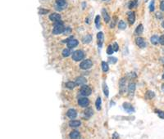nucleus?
I'll use <instances>...</instances> for the list:
<instances>
[{
    "label": "nucleus",
    "mask_w": 164,
    "mask_h": 139,
    "mask_svg": "<svg viewBox=\"0 0 164 139\" xmlns=\"http://www.w3.org/2000/svg\"><path fill=\"white\" fill-rule=\"evenodd\" d=\"M64 30H65V28H64L63 23H62V21H60L55 23L54 27L53 29V34L59 35V34H62V32H64Z\"/></svg>",
    "instance_id": "nucleus-1"
},
{
    "label": "nucleus",
    "mask_w": 164,
    "mask_h": 139,
    "mask_svg": "<svg viewBox=\"0 0 164 139\" xmlns=\"http://www.w3.org/2000/svg\"><path fill=\"white\" fill-rule=\"evenodd\" d=\"M91 88L87 86V85H82L81 90H80V94L83 97H88L91 94Z\"/></svg>",
    "instance_id": "nucleus-2"
},
{
    "label": "nucleus",
    "mask_w": 164,
    "mask_h": 139,
    "mask_svg": "<svg viewBox=\"0 0 164 139\" xmlns=\"http://www.w3.org/2000/svg\"><path fill=\"white\" fill-rule=\"evenodd\" d=\"M84 52L81 50H76L72 53V59L75 61H79L84 58Z\"/></svg>",
    "instance_id": "nucleus-3"
},
{
    "label": "nucleus",
    "mask_w": 164,
    "mask_h": 139,
    "mask_svg": "<svg viewBox=\"0 0 164 139\" xmlns=\"http://www.w3.org/2000/svg\"><path fill=\"white\" fill-rule=\"evenodd\" d=\"M67 43V47L69 48H75V47H76L77 45H78L79 42L77 41L76 39H74L73 38V37H70L68 38V39L66 40H64L63 43Z\"/></svg>",
    "instance_id": "nucleus-4"
},
{
    "label": "nucleus",
    "mask_w": 164,
    "mask_h": 139,
    "mask_svg": "<svg viewBox=\"0 0 164 139\" xmlns=\"http://www.w3.org/2000/svg\"><path fill=\"white\" fill-rule=\"evenodd\" d=\"M67 6V3L66 0H57L56 1V8L58 11H62L65 9Z\"/></svg>",
    "instance_id": "nucleus-5"
},
{
    "label": "nucleus",
    "mask_w": 164,
    "mask_h": 139,
    "mask_svg": "<svg viewBox=\"0 0 164 139\" xmlns=\"http://www.w3.org/2000/svg\"><path fill=\"white\" fill-rule=\"evenodd\" d=\"M92 66H93L92 61H90V60L87 59V60H85L84 61H82L81 65H80V67H81V69L82 70H89L91 68Z\"/></svg>",
    "instance_id": "nucleus-6"
},
{
    "label": "nucleus",
    "mask_w": 164,
    "mask_h": 139,
    "mask_svg": "<svg viewBox=\"0 0 164 139\" xmlns=\"http://www.w3.org/2000/svg\"><path fill=\"white\" fill-rule=\"evenodd\" d=\"M78 104H79V106H81V107H86V106H89L90 101H89L88 98L84 97L82 98H80V99L78 100Z\"/></svg>",
    "instance_id": "nucleus-7"
},
{
    "label": "nucleus",
    "mask_w": 164,
    "mask_h": 139,
    "mask_svg": "<svg viewBox=\"0 0 164 139\" xmlns=\"http://www.w3.org/2000/svg\"><path fill=\"white\" fill-rule=\"evenodd\" d=\"M97 38H98V48H102L103 44V40H104V36L102 32H99L97 35Z\"/></svg>",
    "instance_id": "nucleus-8"
},
{
    "label": "nucleus",
    "mask_w": 164,
    "mask_h": 139,
    "mask_svg": "<svg viewBox=\"0 0 164 139\" xmlns=\"http://www.w3.org/2000/svg\"><path fill=\"white\" fill-rule=\"evenodd\" d=\"M119 86H120V93H124L125 91H126V79L125 78H122L120 80L119 82Z\"/></svg>",
    "instance_id": "nucleus-9"
},
{
    "label": "nucleus",
    "mask_w": 164,
    "mask_h": 139,
    "mask_svg": "<svg viewBox=\"0 0 164 139\" xmlns=\"http://www.w3.org/2000/svg\"><path fill=\"white\" fill-rule=\"evenodd\" d=\"M136 44L140 48H144L146 47V42L143 38L139 37L136 38Z\"/></svg>",
    "instance_id": "nucleus-10"
},
{
    "label": "nucleus",
    "mask_w": 164,
    "mask_h": 139,
    "mask_svg": "<svg viewBox=\"0 0 164 139\" xmlns=\"http://www.w3.org/2000/svg\"><path fill=\"white\" fill-rule=\"evenodd\" d=\"M49 19L52 21H54V22H57V21H61V15L58 13H53L49 16Z\"/></svg>",
    "instance_id": "nucleus-11"
},
{
    "label": "nucleus",
    "mask_w": 164,
    "mask_h": 139,
    "mask_svg": "<svg viewBox=\"0 0 164 139\" xmlns=\"http://www.w3.org/2000/svg\"><path fill=\"white\" fill-rule=\"evenodd\" d=\"M127 19H128V21L131 25L134 24V23H135V13H134L133 12H129L128 14H127Z\"/></svg>",
    "instance_id": "nucleus-12"
},
{
    "label": "nucleus",
    "mask_w": 164,
    "mask_h": 139,
    "mask_svg": "<svg viewBox=\"0 0 164 139\" xmlns=\"http://www.w3.org/2000/svg\"><path fill=\"white\" fill-rule=\"evenodd\" d=\"M66 115L70 119H75L77 116V112L74 109H70V110H68L67 113H66Z\"/></svg>",
    "instance_id": "nucleus-13"
},
{
    "label": "nucleus",
    "mask_w": 164,
    "mask_h": 139,
    "mask_svg": "<svg viewBox=\"0 0 164 139\" xmlns=\"http://www.w3.org/2000/svg\"><path fill=\"white\" fill-rule=\"evenodd\" d=\"M135 91V83H130L128 85V92H129L130 96H133Z\"/></svg>",
    "instance_id": "nucleus-14"
},
{
    "label": "nucleus",
    "mask_w": 164,
    "mask_h": 139,
    "mask_svg": "<svg viewBox=\"0 0 164 139\" xmlns=\"http://www.w3.org/2000/svg\"><path fill=\"white\" fill-rule=\"evenodd\" d=\"M85 83H86V79L85 77L80 76L78 78H76V80H75V83H76V85H85Z\"/></svg>",
    "instance_id": "nucleus-15"
},
{
    "label": "nucleus",
    "mask_w": 164,
    "mask_h": 139,
    "mask_svg": "<svg viewBox=\"0 0 164 139\" xmlns=\"http://www.w3.org/2000/svg\"><path fill=\"white\" fill-rule=\"evenodd\" d=\"M123 108L126 110L127 112H129V113H131V112H133L134 110V108H133V106H131V105L130 104V103H127V102H125L124 104H123Z\"/></svg>",
    "instance_id": "nucleus-16"
},
{
    "label": "nucleus",
    "mask_w": 164,
    "mask_h": 139,
    "mask_svg": "<svg viewBox=\"0 0 164 139\" xmlns=\"http://www.w3.org/2000/svg\"><path fill=\"white\" fill-rule=\"evenodd\" d=\"M81 124V121H79V120H72V121L69 122V125H70V127H72V128L79 127Z\"/></svg>",
    "instance_id": "nucleus-17"
},
{
    "label": "nucleus",
    "mask_w": 164,
    "mask_h": 139,
    "mask_svg": "<svg viewBox=\"0 0 164 139\" xmlns=\"http://www.w3.org/2000/svg\"><path fill=\"white\" fill-rule=\"evenodd\" d=\"M102 14L103 16V19H104L105 22H106V23L109 22V21H110V19H111V18H110V16H109L108 13L107 12V11L105 9H103L102 10Z\"/></svg>",
    "instance_id": "nucleus-18"
},
{
    "label": "nucleus",
    "mask_w": 164,
    "mask_h": 139,
    "mask_svg": "<svg viewBox=\"0 0 164 139\" xmlns=\"http://www.w3.org/2000/svg\"><path fill=\"white\" fill-rule=\"evenodd\" d=\"M70 138H71V139H78L79 138H80V132H78V131H72V132H71V133H70Z\"/></svg>",
    "instance_id": "nucleus-19"
},
{
    "label": "nucleus",
    "mask_w": 164,
    "mask_h": 139,
    "mask_svg": "<svg viewBox=\"0 0 164 139\" xmlns=\"http://www.w3.org/2000/svg\"><path fill=\"white\" fill-rule=\"evenodd\" d=\"M93 114H94V111H93V109H91V108H87L85 110V116L87 117V118L91 117Z\"/></svg>",
    "instance_id": "nucleus-20"
},
{
    "label": "nucleus",
    "mask_w": 164,
    "mask_h": 139,
    "mask_svg": "<svg viewBox=\"0 0 164 139\" xmlns=\"http://www.w3.org/2000/svg\"><path fill=\"white\" fill-rule=\"evenodd\" d=\"M103 93L104 95L106 96L107 97H108L109 96V90H108V88H107V85L106 83H103Z\"/></svg>",
    "instance_id": "nucleus-21"
},
{
    "label": "nucleus",
    "mask_w": 164,
    "mask_h": 139,
    "mask_svg": "<svg viewBox=\"0 0 164 139\" xmlns=\"http://www.w3.org/2000/svg\"><path fill=\"white\" fill-rule=\"evenodd\" d=\"M150 41H151V43H152L153 44L156 45V44H157L159 43V37L157 35L152 36V37H151V38H150Z\"/></svg>",
    "instance_id": "nucleus-22"
},
{
    "label": "nucleus",
    "mask_w": 164,
    "mask_h": 139,
    "mask_svg": "<svg viewBox=\"0 0 164 139\" xmlns=\"http://www.w3.org/2000/svg\"><path fill=\"white\" fill-rule=\"evenodd\" d=\"M91 40H92V36L90 35H87L83 38L82 41H83L84 44H90V43L91 42Z\"/></svg>",
    "instance_id": "nucleus-23"
},
{
    "label": "nucleus",
    "mask_w": 164,
    "mask_h": 139,
    "mask_svg": "<svg viewBox=\"0 0 164 139\" xmlns=\"http://www.w3.org/2000/svg\"><path fill=\"white\" fill-rule=\"evenodd\" d=\"M144 31V27H143V25L140 24L137 26L136 29H135V34L136 35H141L142 33H143Z\"/></svg>",
    "instance_id": "nucleus-24"
},
{
    "label": "nucleus",
    "mask_w": 164,
    "mask_h": 139,
    "mask_svg": "<svg viewBox=\"0 0 164 139\" xmlns=\"http://www.w3.org/2000/svg\"><path fill=\"white\" fill-rule=\"evenodd\" d=\"M75 85H76V83L72 81H68L67 83H66V87L69 89H73L75 87Z\"/></svg>",
    "instance_id": "nucleus-25"
},
{
    "label": "nucleus",
    "mask_w": 164,
    "mask_h": 139,
    "mask_svg": "<svg viewBox=\"0 0 164 139\" xmlns=\"http://www.w3.org/2000/svg\"><path fill=\"white\" fill-rule=\"evenodd\" d=\"M101 104H102V101H101V98H100V97H98V98H97L96 103H95L96 108H97V110H101Z\"/></svg>",
    "instance_id": "nucleus-26"
},
{
    "label": "nucleus",
    "mask_w": 164,
    "mask_h": 139,
    "mask_svg": "<svg viewBox=\"0 0 164 139\" xmlns=\"http://www.w3.org/2000/svg\"><path fill=\"white\" fill-rule=\"evenodd\" d=\"M118 28L121 29H125L126 28V24L125 21H120L119 23H118Z\"/></svg>",
    "instance_id": "nucleus-27"
},
{
    "label": "nucleus",
    "mask_w": 164,
    "mask_h": 139,
    "mask_svg": "<svg viewBox=\"0 0 164 139\" xmlns=\"http://www.w3.org/2000/svg\"><path fill=\"white\" fill-rule=\"evenodd\" d=\"M71 55V52H70V49L68 48H65L63 51H62V56L64 57H67Z\"/></svg>",
    "instance_id": "nucleus-28"
},
{
    "label": "nucleus",
    "mask_w": 164,
    "mask_h": 139,
    "mask_svg": "<svg viewBox=\"0 0 164 139\" xmlns=\"http://www.w3.org/2000/svg\"><path fill=\"white\" fill-rule=\"evenodd\" d=\"M102 68H103V72H107V70H108V69H109L107 63L105 62V61H103V62H102Z\"/></svg>",
    "instance_id": "nucleus-29"
},
{
    "label": "nucleus",
    "mask_w": 164,
    "mask_h": 139,
    "mask_svg": "<svg viewBox=\"0 0 164 139\" xmlns=\"http://www.w3.org/2000/svg\"><path fill=\"white\" fill-rule=\"evenodd\" d=\"M155 94L154 92L152 91H148L147 93H146V97H147V98H148V99H152L153 97H154Z\"/></svg>",
    "instance_id": "nucleus-30"
},
{
    "label": "nucleus",
    "mask_w": 164,
    "mask_h": 139,
    "mask_svg": "<svg viewBox=\"0 0 164 139\" xmlns=\"http://www.w3.org/2000/svg\"><path fill=\"white\" fill-rule=\"evenodd\" d=\"M114 52H115V51H114L113 46H108V47H107V54L113 55V53Z\"/></svg>",
    "instance_id": "nucleus-31"
},
{
    "label": "nucleus",
    "mask_w": 164,
    "mask_h": 139,
    "mask_svg": "<svg viewBox=\"0 0 164 139\" xmlns=\"http://www.w3.org/2000/svg\"><path fill=\"white\" fill-rule=\"evenodd\" d=\"M108 61L112 64H116V61H117V58H116V57H109Z\"/></svg>",
    "instance_id": "nucleus-32"
},
{
    "label": "nucleus",
    "mask_w": 164,
    "mask_h": 139,
    "mask_svg": "<svg viewBox=\"0 0 164 139\" xmlns=\"http://www.w3.org/2000/svg\"><path fill=\"white\" fill-rule=\"evenodd\" d=\"M95 25L97 28L100 27V16H97L95 17Z\"/></svg>",
    "instance_id": "nucleus-33"
},
{
    "label": "nucleus",
    "mask_w": 164,
    "mask_h": 139,
    "mask_svg": "<svg viewBox=\"0 0 164 139\" xmlns=\"http://www.w3.org/2000/svg\"><path fill=\"white\" fill-rule=\"evenodd\" d=\"M149 10L150 12H154V0H152L150 5H149Z\"/></svg>",
    "instance_id": "nucleus-34"
},
{
    "label": "nucleus",
    "mask_w": 164,
    "mask_h": 139,
    "mask_svg": "<svg viewBox=\"0 0 164 139\" xmlns=\"http://www.w3.org/2000/svg\"><path fill=\"white\" fill-rule=\"evenodd\" d=\"M157 113L158 115V116L160 117L161 119H164V112L161 110H157Z\"/></svg>",
    "instance_id": "nucleus-35"
},
{
    "label": "nucleus",
    "mask_w": 164,
    "mask_h": 139,
    "mask_svg": "<svg viewBox=\"0 0 164 139\" xmlns=\"http://www.w3.org/2000/svg\"><path fill=\"white\" fill-rule=\"evenodd\" d=\"M113 49H114V51H115V52H117L118 49H119V46H118V44H116V43H114L113 45Z\"/></svg>",
    "instance_id": "nucleus-36"
},
{
    "label": "nucleus",
    "mask_w": 164,
    "mask_h": 139,
    "mask_svg": "<svg viewBox=\"0 0 164 139\" xmlns=\"http://www.w3.org/2000/svg\"><path fill=\"white\" fill-rule=\"evenodd\" d=\"M39 12H40V14H46L49 12V10H45V9H40L39 11Z\"/></svg>",
    "instance_id": "nucleus-37"
},
{
    "label": "nucleus",
    "mask_w": 164,
    "mask_h": 139,
    "mask_svg": "<svg viewBox=\"0 0 164 139\" xmlns=\"http://www.w3.org/2000/svg\"><path fill=\"white\" fill-rule=\"evenodd\" d=\"M159 43L162 44V45H164V35H162L160 38H159Z\"/></svg>",
    "instance_id": "nucleus-38"
},
{
    "label": "nucleus",
    "mask_w": 164,
    "mask_h": 139,
    "mask_svg": "<svg viewBox=\"0 0 164 139\" xmlns=\"http://www.w3.org/2000/svg\"><path fill=\"white\" fill-rule=\"evenodd\" d=\"M135 5H136V2H135V1L131 2V3H130V5H129V7H130V8H132Z\"/></svg>",
    "instance_id": "nucleus-39"
},
{
    "label": "nucleus",
    "mask_w": 164,
    "mask_h": 139,
    "mask_svg": "<svg viewBox=\"0 0 164 139\" xmlns=\"http://www.w3.org/2000/svg\"><path fill=\"white\" fill-rule=\"evenodd\" d=\"M160 9L163 11V12H164V0L163 1H162L161 3H160Z\"/></svg>",
    "instance_id": "nucleus-40"
},
{
    "label": "nucleus",
    "mask_w": 164,
    "mask_h": 139,
    "mask_svg": "<svg viewBox=\"0 0 164 139\" xmlns=\"http://www.w3.org/2000/svg\"><path fill=\"white\" fill-rule=\"evenodd\" d=\"M118 137H119V136L117 135V133H116V132H115V133L113 134V139H117Z\"/></svg>",
    "instance_id": "nucleus-41"
},
{
    "label": "nucleus",
    "mask_w": 164,
    "mask_h": 139,
    "mask_svg": "<svg viewBox=\"0 0 164 139\" xmlns=\"http://www.w3.org/2000/svg\"><path fill=\"white\" fill-rule=\"evenodd\" d=\"M157 15H158V17L159 18H163V15L160 13H157Z\"/></svg>",
    "instance_id": "nucleus-42"
},
{
    "label": "nucleus",
    "mask_w": 164,
    "mask_h": 139,
    "mask_svg": "<svg viewBox=\"0 0 164 139\" xmlns=\"http://www.w3.org/2000/svg\"><path fill=\"white\" fill-rule=\"evenodd\" d=\"M162 90H163V92H164V83L163 85H162Z\"/></svg>",
    "instance_id": "nucleus-43"
},
{
    "label": "nucleus",
    "mask_w": 164,
    "mask_h": 139,
    "mask_svg": "<svg viewBox=\"0 0 164 139\" xmlns=\"http://www.w3.org/2000/svg\"><path fill=\"white\" fill-rule=\"evenodd\" d=\"M162 26H163V27L164 28V21H163V22H162Z\"/></svg>",
    "instance_id": "nucleus-44"
},
{
    "label": "nucleus",
    "mask_w": 164,
    "mask_h": 139,
    "mask_svg": "<svg viewBox=\"0 0 164 139\" xmlns=\"http://www.w3.org/2000/svg\"><path fill=\"white\" fill-rule=\"evenodd\" d=\"M163 79H164V74H163Z\"/></svg>",
    "instance_id": "nucleus-45"
},
{
    "label": "nucleus",
    "mask_w": 164,
    "mask_h": 139,
    "mask_svg": "<svg viewBox=\"0 0 164 139\" xmlns=\"http://www.w3.org/2000/svg\"><path fill=\"white\" fill-rule=\"evenodd\" d=\"M103 1H105V0H103Z\"/></svg>",
    "instance_id": "nucleus-46"
}]
</instances>
